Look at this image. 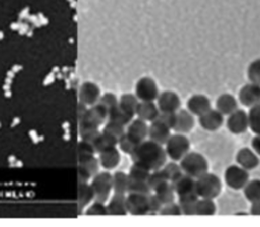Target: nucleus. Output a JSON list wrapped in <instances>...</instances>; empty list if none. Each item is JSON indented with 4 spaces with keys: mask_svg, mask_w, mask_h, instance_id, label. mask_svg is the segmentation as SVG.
Wrapping results in <instances>:
<instances>
[{
    "mask_svg": "<svg viewBox=\"0 0 260 227\" xmlns=\"http://www.w3.org/2000/svg\"><path fill=\"white\" fill-rule=\"evenodd\" d=\"M126 209L131 215H146L148 213L147 195L128 193V196L126 197Z\"/></svg>",
    "mask_w": 260,
    "mask_h": 227,
    "instance_id": "9d476101",
    "label": "nucleus"
},
{
    "mask_svg": "<svg viewBox=\"0 0 260 227\" xmlns=\"http://www.w3.org/2000/svg\"><path fill=\"white\" fill-rule=\"evenodd\" d=\"M135 96L140 101H154L159 96L155 82L148 77L139 79L135 85Z\"/></svg>",
    "mask_w": 260,
    "mask_h": 227,
    "instance_id": "6e6552de",
    "label": "nucleus"
},
{
    "mask_svg": "<svg viewBox=\"0 0 260 227\" xmlns=\"http://www.w3.org/2000/svg\"><path fill=\"white\" fill-rule=\"evenodd\" d=\"M210 109H212V103L205 95L195 94L187 101V110L193 115L200 116Z\"/></svg>",
    "mask_w": 260,
    "mask_h": 227,
    "instance_id": "2eb2a0df",
    "label": "nucleus"
},
{
    "mask_svg": "<svg viewBox=\"0 0 260 227\" xmlns=\"http://www.w3.org/2000/svg\"><path fill=\"white\" fill-rule=\"evenodd\" d=\"M166 154L173 161H180L190 150V142L183 133L171 134L165 144Z\"/></svg>",
    "mask_w": 260,
    "mask_h": 227,
    "instance_id": "20e7f679",
    "label": "nucleus"
},
{
    "mask_svg": "<svg viewBox=\"0 0 260 227\" xmlns=\"http://www.w3.org/2000/svg\"><path fill=\"white\" fill-rule=\"evenodd\" d=\"M100 95H101L100 89L96 84L86 82L80 88L79 100L81 103H83L86 106L88 105L92 106L99 101L101 97Z\"/></svg>",
    "mask_w": 260,
    "mask_h": 227,
    "instance_id": "dca6fc26",
    "label": "nucleus"
},
{
    "mask_svg": "<svg viewBox=\"0 0 260 227\" xmlns=\"http://www.w3.org/2000/svg\"><path fill=\"white\" fill-rule=\"evenodd\" d=\"M154 193L163 205H166V204H169V203H172L175 201V192H174V190H173L171 184H169V181H167V183L163 184L161 187H159L154 191Z\"/></svg>",
    "mask_w": 260,
    "mask_h": 227,
    "instance_id": "7c9ffc66",
    "label": "nucleus"
},
{
    "mask_svg": "<svg viewBox=\"0 0 260 227\" xmlns=\"http://www.w3.org/2000/svg\"><path fill=\"white\" fill-rule=\"evenodd\" d=\"M129 177L123 171H116L113 174V191L117 194H126Z\"/></svg>",
    "mask_w": 260,
    "mask_h": 227,
    "instance_id": "72a5a7b5",
    "label": "nucleus"
},
{
    "mask_svg": "<svg viewBox=\"0 0 260 227\" xmlns=\"http://www.w3.org/2000/svg\"><path fill=\"white\" fill-rule=\"evenodd\" d=\"M251 145L253 147V150L255 151V153L260 156V134H256L251 142Z\"/></svg>",
    "mask_w": 260,
    "mask_h": 227,
    "instance_id": "603ef678",
    "label": "nucleus"
},
{
    "mask_svg": "<svg viewBox=\"0 0 260 227\" xmlns=\"http://www.w3.org/2000/svg\"><path fill=\"white\" fill-rule=\"evenodd\" d=\"M195 180V193L199 198L215 199L222 192V181L219 176L209 171Z\"/></svg>",
    "mask_w": 260,
    "mask_h": 227,
    "instance_id": "f03ea898",
    "label": "nucleus"
},
{
    "mask_svg": "<svg viewBox=\"0 0 260 227\" xmlns=\"http://www.w3.org/2000/svg\"><path fill=\"white\" fill-rule=\"evenodd\" d=\"M159 114H160V110L158 106L153 103V101L139 102L135 113V115H137L138 118L146 122H152L158 118Z\"/></svg>",
    "mask_w": 260,
    "mask_h": 227,
    "instance_id": "aec40b11",
    "label": "nucleus"
},
{
    "mask_svg": "<svg viewBox=\"0 0 260 227\" xmlns=\"http://www.w3.org/2000/svg\"><path fill=\"white\" fill-rule=\"evenodd\" d=\"M239 100L246 107H252L260 102V85L249 83L239 92Z\"/></svg>",
    "mask_w": 260,
    "mask_h": 227,
    "instance_id": "f8f14e48",
    "label": "nucleus"
},
{
    "mask_svg": "<svg viewBox=\"0 0 260 227\" xmlns=\"http://www.w3.org/2000/svg\"><path fill=\"white\" fill-rule=\"evenodd\" d=\"M147 206H148V212H151V213H157V212H160L162 207H163V204L162 202L159 200V198L157 197V195H147Z\"/></svg>",
    "mask_w": 260,
    "mask_h": 227,
    "instance_id": "8fccbe9b",
    "label": "nucleus"
},
{
    "mask_svg": "<svg viewBox=\"0 0 260 227\" xmlns=\"http://www.w3.org/2000/svg\"><path fill=\"white\" fill-rule=\"evenodd\" d=\"M247 75L251 83L260 85V58L250 63L247 69Z\"/></svg>",
    "mask_w": 260,
    "mask_h": 227,
    "instance_id": "79ce46f5",
    "label": "nucleus"
},
{
    "mask_svg": "<svg viewBox=\"0 0 260 227\" xmlns=\"http://www.w3.org/2000/svg\"><path fill=\"white\" fill-rule=\"evenodd\" d=\"M228 129L235 134L245 132L249 127L248 113L243 109H237L231 113L227 120Z\"/></svg>",
    "mask_w": 260,
    "mask_h": 227,
    "instance_id": "1a4fd4ad",
    "label": "nucleus"
},
{
    "mask_svg": "<svg viewBox=\"0 0 260 227\" xmlns=\"http://www.w3.org/2000/svg\"><path fill=\"white\" fill-rule=\"evenodd\" d=\"M99 127L89 126V125H79V134L81 140L92 143L94 139L99 134Z\"/></svg>",
    "mask_w": 260,
    "mask_h": 227,
    "instance_id": "37998d69",
    "label": "nucleus"
},
{
    "mask_svg": "<svg viewBox=\"0 0 260 227\" xmlns=\"http://www.w3.org/2000/svg\"><path fill=\"white\" fill-rule=\"evenodd\" d=\"M107 210H108V215H117V216L127 215L128 212L126 209L125 194L115 193L107 206Z\"/></svg>",
    "mask_w": 260,
    "mask_h": 227,
    "instance_id": "4be33fe9",
    "label": "nucleus"
},
{
    "mask_svg": "<svg viewBox=\"0 0 260 227\" xmlns=\"http://www.w3.org/2000/svg\"><path fill=\"white\" fill-rule=\"evenodd\" d=\"M169 181L166 173L164 172V170L161 168V169H158V170H153L152 172H150L146 183L149 187V189L151 191H155L159 187H161L163 184Z\"/></svg>",
    "mask_w": 260,
    "mask_h": 227,
    "instance_id": "e433bc0d",
    "label": "nucleus"
},
{
    "mask_svg": "<svg viewBox=\"0 0 260 227\" xmlns=\"http://www.w3.org/2000/svg\"><path fill=\"white\" fill-rule=\"evenodd\" d=\"M108 118V110L99 102L92 105L90 109H86L83 116L79 119L80 125H89L99 127Z\"/></svg>",
    "mask_w": 260,
    "mask_h": 227,
    "instance_id": "0eeeda50",
    "label": "nucleus"
},
{
    "mask_svg": "<svg viewBox=\"0 0 260 227\" xmlns=\"http://www.w3.org/2000/svg\"><path fill=\"white\" fill-rule=\"evenodd\" d=\"M216 212H217V207L213 199H206V198H201L200 200L198 199L195 207V215L212 216V215H215Z\"/></svg>",
    "mask_w": 260,
    "mask_h": 227,
    "instance_id": "c756f323",
    "label": "nucleus"
},
{
    "mask_svg": "<svg viewBox=\"0 0 260 227\" xmlns=\"http://www.w3.org/2000/svg\"><path fill=\"white\" fill-rule=\"evenodd\" d=\"M140 143L141 142L136 140L134 137H132L128 132H125L118 141V145H119L120 149L123 151L124 153H126L128 155H131L134 152Z\"/></svg>",
    "mask_w": 260,
    "mask_h": 227,
    "instance_id": "2f4dec72",
    "label": "nucleus"
},
{
    "mask_svg": "<svg viewBox=\"0 0 260 227\" xmlns=\"http://www.w3.org/2000/svg\"><path fill=\"white\" fill-rule=\"evenodd\" d=\"M250 180L248 170L239 165H231L226 169L225 181L227 186L233 190H242Z\"/></svg>",
    "mask_w": 260,
    "mask_h": 227,
    "instance_id": "423d86ee",
    "label": "nucleus"
},
{
    "mask_svg": "<svg viewBox=\"0 0 260 227\" xmlns=\"http://www.w3.org/2000/svg\"><path fill=\"white\" fill-rule=\"evenodd\" d=\"M85 215H108L107 206H105L104 203L95 201V203L86 210Z\"/></svg>",
    "mask_w": 260,
    "mask_h": 227,
    "instance_id": "de8ad7c7",
    "label": "nucleus"
},
{
    "mask_svg": "<svg viewBox=\"0 0 260 227\" xmlns=\"http://www.w3.org/2000/svg\"><path fill=\"white\" fill-rule=\"evenodd\" d=\"M199 197L196 193H191L184 196H179V205L182 210V214L190 216L195 215V207Z\"/></svg>",
    "mask_w": 260,
    "mask_h": 227,
    "instance_id": "a878e982",
    "label": "nucleus"
},
{
    "mask_svg": "<svg viewBox=\"0 0 260 227\" xmlns=\"http://www.w3.org/2000/svg\"><path fill=\"white\" fill-rule=\"evenodd\" d=\"M171 186L177 196H184L195 193V180L193 177L183 173L171 181Z\"/></svg>",
    "mask_w": 260,
    "mask_h": 227,
    "instance_id": "a211bd4d",
    "label": "nucleus"
},
{
    "mask_svg": "<svg viewBox=\"0 0 260 227\" xmlns=\"http://www.w3.org/2000/svg\"><path fill=\"white\" fill-rule=\"evenodd\" d=\"M244 195L246 199L253 203L260 200V179H252L244 187Z\"/></svg>",
    "mask_w": 260,
    "mask_h": 227,
    "instance_id": "473e14b6",
    "label": "nucleus"
},
{
    "mask_svg": "<svg viewBox=\"0 0 260 227\" xmlns=\"http://www.w3.org/2000/svg\"><path fill=\"white\" fill-rule=\"evenodd\" d=\"M180 166L183 173L198 178L209 171V162L203 155L197 152H188L181 160Z\"/></svg>",
    "mask_w": 260,
    "mask_h": 227,
    "instance_id": "7ed1b4c3",
    "label": "nucleus"
},
{
    "mask_svg": "<svg viewBox=\"0 0 260 227\" xmlns=\"http://www.w3.org/2000/svg\"><path fill=\"white\" fill-rule=\"evenodd\" d=\"M91 186L95 194L94 200L105 204L113 190V175L108 171L98 172L93 177Z\"/></svg>",
    "mask_w": 260,
    "mask_h": 227,
    "instance_id": "39448f33",
    "label": "nucleus"
},
{
    "mask_svg": "<svg viewBox=\"0 0 260 227\" xmlns=\"http://www.w3.org/2000/svg\"><path fill=\"white\" fill-rule=\"evenodd\" d=\"M95 199V194L93 188L88 183L79 184L78 189V208L82 210L84 207L88 206Z\"/></svg>",
    "mask_w": 260,
    "mask_h": 227,
    "instance_id": "bb28decb",
    "label": "nucleus"
},
{
    "mask_svg": "<svg viewBox=\"0 0 260 227\" xmlns=\"http://www.w3.org/2000/svg\"><path fill=\"white\" fill-rule=\"evenodd\" d=\"M99 154V163L106 170H112L116 168L120 163L121 156L116 147L107 149Z\"/></svg>",
    "mask_w": 260,
    "mask_h": 227,
    "instance_id": "6ab92c4d",
    "label": "nucleus"
},
{
    "mask_svg": "<svg viewBox=\"0 0 260 227\" xmlns=\"http://www.w3.org/2000/svg\"><path fill=\"white\" fill-rule=\"evenodd\" d=\"M150 174V170L147 169L146 167L138 164V163H134L132 164V166L130 167L129 173H128V177L131 179H136V180H143L146 181L148 176Z\"/></svg>",
    "mask_w": 260,
    "mask_h": 227,
    "instance_id": "4c0bfd02",
    "label": "nucleus"
},
{
    "mask_svg": "<svg viewBox=\"0 0 260 227\" xmlns=\"http://www.w3.org/2000/svg\"><path fill=\"white\" fill-rule=\"evenodd\" d=\"M151 190L149 189L146 181L143 180H136L129 178L128 181V188L127 193H133V194H141V195H149Z\"/></svg>",
    "mask_w": 260,
    "mask_h": 227,
    "instance_id": "58836bf2",
    "label": "nucleus"
},
{
    "mask_svg": "<svg viewBox=\"0 0 260 227\" xmlns=\"http://www.w3.org/2000/svg\"><path fill=\"white\" fill-rule=\"evenodd\" d=\"M158 108L160 112H176L181 105L179 96L172 91H165L158 96Z\"/></svg>",
    "mask_w": 260,
    "mask_h": 227,
    "instance_id": "9b49d317",
    "label": "nucleus"
},
{
    "mask_svg": "<svg viewBox=\"0 0 260 227\" xmlns=\"http://www.w3.org/2000/svg\"><path fill=\"white\" fill-rule=\"evenodd\" d=\"M170 135H171V128L159 119L153 120L150 123V125L148 126L147 137L149 138V140H151L162 146L167 143Z\"/></svg>",
    "mask_w": 260,
    "mask_h": 227,
    "instance_id": "4468645a",
    "label": "nucleus"
},
{
    "mask_svg": "<svg viewBox=\"0 0 260 227\" xmlns=\"http://www.w3.org/2000/svg\"><path fill=\"white\" fill-rule=\"evenodd\" d=\"M162 169L166 173L169 181L174 180L177 177H179L181 174H183V171L181 169L180 164L175 163V161L165 163V165L162 167Z\"/></svg>",
    "mask_w": 260,
    "mask_h": 227,
    "instance_id": "ea45409f",
    "label": "nucleus"
},
{
    "mask_svg": "<svg viewBox=\"0 0 260 227\" xmlns=\"http://www.w3.org/2000/svg\"><path fill=\"white\" fill-rule=\"evenodd\" d=\"M194 117L188 110H180L177 113L174 130L179 133H187L194 127Z\"/></svg>",
    "mask_w": 260,
    "mask_h": 227,
    "instance_id": "412c9836",
    "label": "nucleus"
},
{
    "mask_svg": "<svg viewBox=\"0 0 260 227\" xmlns=\"http://www.w3.org/2000/svg\"><path fill=\"white\" fill-rule=\"evenodd\" d=\"M217 110L220 111L224 116L230 115L235 110L238 109V102L236 98L231 94H223L221 95L216 103Z\"/></svg>",
    "mask_w": 260,
    "mask_h": 227,
    "instance_id": "5701e85b",
    "label": "nucleus"
},
{
    "mask_svg": "<svg viewBox=\"0 0 260 227\" xmlns=\"http://www.w3.org/2000/svg\"><path fill=\"white\" fill-rule=\"evenodd\" d=\"M236 161L239 164V166L243 167L244 169L250 171L258 167L260 160L257 156V154L249 148H242L237 156H236Z\"/></svg>",
    "mask_w": 260,
    "mask_h": 227,
    "instance_id": "f3484780",
    "label": "nucleus"
},
{
    "mask_svg": "<svg viewBox=\"0 0 260 227\" xmlns=\"http://www.w3.org/2000/svg\"><path fill=\"white\" fill-rule=\"evenodd\" d=\"M160 214L163 216H179V215H183L182 214V210L180 208L179 204H176L175 202H172L166 205H163Z\"/></svg>",
    "mask_w": 260,
    "mask_h": 227,
    "instance_id": "a18cd8bd",
    "label": "nucleus"
},
{
    "mask_svg": "<svg viewBox=\"0 0 260 227\" xmlns=\"http://www.w3.org/2000/svg\"><path fill=\"white\" fill-rule=\"evenodd\" d=\"M95 153H96V151H95L92 143L83 141V140L78 142V145H77L78 157L91 156V155H95Z\"/></svg>",
    "mask_w": 260,
    "mask_h": 227,
    "instance_id": "c03bdc74",
    "label": "nucleus"
},
{
    "mask_svg": "<svg viewBox=\"0 0 260 227\" xmlns=\"http://www.w3.org/2000/svg\"><path fill=\"white\" fill-rule=\"evenodd\" d=\"M92 145L96 151V153H101L103 151L116 147L118 145V141L108 134L105 131H100L99 134L94 139L92 142Z\"/></svg>",
    "mask_w": 260,
    "mask_h": 227,
    "instance_id": "393cba45",
    "label": "nucleus"
},
{
    "mask_svg": "<svg viewBox=\"0 0 260 227\" xmlns=\"http://www.w3.org/2000/svg\"><path fill=\"white\" fill-rule=\"evenodd\" d=\"M78 165L88 170L92 177L99 172V160L95 157V155L78 157Z\"/></svg>",
    "mask_w": 260,
    "mask_h": 227,
    "instance_id": "f704fd0d",
    "label": "nucleus"
},
{
    "mask_svg": "<svg viewBox=\"0 0 260 227\" xmlns=\"http://www.w3.org/2000/svg\"><path fill=\"white\" fill-rule=\"evenodd\" d=\"M103 131L107 132L108 134H110L111 137L116 139L117 141H119V139L126 132L124 125L114 122V121H110V120H108V122L106 123L105 127L103 128Z\"/></svg>",
    "mask_w": 260,
    "mask_h": 227,
    "instance_id": "a19ab883",
    "label": "nucleus"
},
{
    "mask_svg": "<svg viewBox=\"0 0 260 227\" xmlns=\"http://www.w3.org/2000/svg\"><path fill=\"white\" fill-rule=\"evenodd\" d=\"M130 156L134 163H138L150 171L161 169L167 161V154L163 146L151 140L141 142Z\"/></svg>",
    "mask_w": 260,
    "mask_h": 227,
    "instance_id": "f257e3e1",
    "label": "nucleus"
},
{
    "mask_svg": "<svg viewBox=\"0 0 260 227\" xmlns=\"http://www.w3.org/2000/svg\"><path fill=\"white\" fill-rule=\"evenodd\" d=\"M200 126L209 131L218 130L224 123V115L217 109H210L199 116Z\"/></svg>",
    "mask_w": 260,
    "mask_h": 227,
    "instance_id": "ddd939ff",
    "label": "nucleus"
},
{
    "mask_svg": "<svg viewBox=\"0 0 260 227\" xmlns=\"http://www.w3.org/2000/svg\"><path fill=\"white\" fill-rule=\"evenodd\" d=\"M98 102L100 104H102L104 107H106L107 110H109L110 108L118 105V99H117V97L113 93H106V94H104L102 97H100Z\"/></svg>",
    "mask_w": 260,
    "mask_h": 227,
    "instance_id": "09e8293b",
    "label": "nucleus"
},
{
    "mask_svg": "<svg viewBox=\"0 0 260 227\" xmlns=\"http://www.w3.org/2000/svg\"><path fill=\"white\" fill-rule=\"evenodd\" d=\"M250 212H251V214H252V215L260 216V200L252 203V206H251Z\"/></svg>",
    "mask_w": 260,
    "mask_h": 227,
    "instance_id": "864d4df0",
    "label": "nucleus"
},
{
    "mask_svg": "<svg viewBox=\"0 0 260 227\" xmlns=\"http://www.w3.org/2000/svg\"><path fill=\"white\" fill-rule=\"evenodd\" d=\"M163 123H165L167 126H169L171 129H174L177 119V113L176 112H160L158 118Z\"/></svg>",
    "mask_w": 260,
    "mask_h": 227,
    "instance_id": "49530a36",
    "label": "nucleus"
},
{
    "mask_svg": "<svg viewBox=\"0 0 260 227\" xmlns=\"http://www.w3.org/2000/svg\"><path fill=\"white\" fill-rule=\"evenodd\" d=\"M91 177H92V175L90 174V172L88 170L78 165V181H79V184L88 183Z\"/></svg>",
    "mask_w": 260,
    "mask_h": 227,
    "instance_id": "3c124183",
    "label": "nucleus"
},
{
    "mask_svg": "<svg viewBox=\"0 0 260 227\" xmlns=\"http://www.w3.org/2000/svg\"><path fill=\"white\" fill-rule=\"evenodd\" d=\"M134 116H131L127 114L125 111H123L119 105H116L108 110V120L114 121L117 123H120L122 125H128Z\"/></svg>",
    "mask_w": 260,
    "mask_h": 227,
    "instance_id": "c85d7f7f",
    "label": "nucleus"
},
{
    "mask_svg": "<svg viewBox=\"0 0 260 227\" xmlns=\"http://www.w3.org/2000/svg\"><path fill=\"white\" fill-rule=\"evenodd\" d=\"M249 127L255 134H260V102L250 107L249 113Z\"/></svg>",
    "mask_w": 260,
    "mask_h": 227,
    "instance_id": "c9c22d12",
    "label": "nucleus"
},
{
    "mask_svg": "<svg viewBox=\"0 0 260 227\" xmlns=\"http://www.w3.org/2000/svg\"><path fill=\"white\" fill-rule=\"evenodd\" d=\"M138 99L135 95L133 94H123L119 101H118V105L119 107L125 111L127 114L134 116L136 113V108L138 106Z\"/></svg>",
    "mask_w": 260,
    "mask_h": 227,
    "instance_id": "cd10ccee",
    "label": "nucleus"
},
{
    "mask_svg": "<svg viewBox=\"0 0 260 227\" xmlns=\"http://www.w3.org/2000/svg\"><path fill=\"white\" fill-rule=\"evenodd\" d=\"M126 132L134 137L139 142H143L148 134V125L146 121L140 118L132 119L131 122L128 124Z\"/></svg>",
    "mask_w": 260,
    "mask_h": 227,
    "instance_id": "b1692460",
    "label": "nucleus"
}]
</instances>
